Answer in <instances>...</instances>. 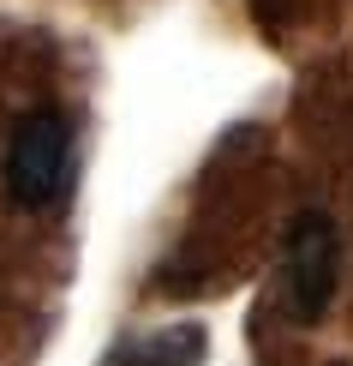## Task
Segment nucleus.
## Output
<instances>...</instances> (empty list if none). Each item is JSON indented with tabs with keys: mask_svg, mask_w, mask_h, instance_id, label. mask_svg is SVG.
Instances as JSON below:
<instances>
[{
	"mask_svg": "<svg viewBox=\"0 0 353 366\" xmlns=\"http://www.w3.org/2000/svg\"><path fill=\"white\" fill-rule=\"evenodd\" d=\"M335 277H342V240H335V222L324 210H300L294 228H287L282 247V288L294 318H317L335 295Z\"/></svg>",
	"mask_w": 353,
	"mask_h": 366,
	"instance_id": "obj_2",
	"label": "nucleus"
},
{
	"mask_svg": "<svg viewBox=\"0 0 353 366\" xmlns=\"http://www.w3.org/2000/svg\"><path fill=\"white\" fill-rule=\"evenodd\" d=\"M198 330H162V337H144V342H126L108 366H198Z\"/></svg>",
	"mask_w": 353,
	"mask_h": 366,
	"instance_id": "obj_3",
	"label": "nucleus"
},
{
	"mask_svg": "<svg viewBox=\"0 0 353 366\" xmlns=\"http://www.w3.org/2000/svg\"><path fill=\"white\" fill-rule=\"evenodd\" d=\"M72 180V127L60 109H30L6 144V192L19 204H54Z\"/></svg>",
	"mask_w": 353,
	"mask_h": 366,
	"instance_id": "obj_1",
	"label": "nucleus"
}]
</instances>
